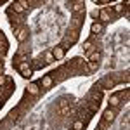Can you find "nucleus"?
<instances>
[{
    "instance_id": "1",
    "label": "nucleus",
    "mask_w": 130,
    "mask_h": 130,
    "mask_svg": "<svg viewBox=\"0 0 130 130\" xmlns=\"http://www.w3.org/2000/svg\"><path fill=\"white\" fill-rule=\"evenodd\" d=\"M52 56H54V59L61 61L64 57V49H62V47H54V49H52Z\"/></svg>"
},
{
    "instance_id": "2",
    "label": "nucleus",
    "mask_w": 130,
    "mask_h": 130,
    "mask_svg": "<svg viewBox=\"0 0 130 130\" xmlns=\"http://www.w3.org/2000/svg\"><path fill=\"white\" fill-rule=\"evenodd\" d=\"M115 116H116V113H115V109H111V108H108V109L104 111V121H113V120H115Z\"/></svg>"
},
{
    "instance_id": "3",
    "label": "nucleus",
    "mask_w": 130,
    "mask_h": 130,
    "mask_svg": "<svg viewBox=\"0 0 130 130\" xmlns=\"http://www.w3.org/2000/svg\"><path fill=\"white\" fill-rule=\"evenodd\" d=\"M90 31H92L94 35H99L101 31H102V24H101V23H92V26H90Z\"/></svg>"
},
{
    "instance_id": "4",
    "label": "nucleus",
    "mask_w": 130,
    "mask_h": 130,
    "mask_svg": "<svg viewBox=\"0 0 130 130\" xmlns=\"http://www.w3.org/2000/svg\"><path fill=\"white\" fill-rule=\"evenodd\" d=\"M120 106V97L118 95H111L109 97V108H116Z\"/></svg>"
},
{
    "instance_id": "5",
    "label": "nucleus",
    "mask_w": 130,
    "mask_h": 130,
    "mask_svg": "<svg viewBox=\"0 0 130 130\" xmlns=\"http://www.w3.org/2000/svg\"><path fill=\"white\" fill-rule=\"evenodd\" d=\"M38 85H37V83H30V85H28V92H30L31 95H37V94H38Z\"/></svg>"
},
{
    "instance_id": "6",
    "label": "nucleus",
    "mask_w": 130,
    "mask_h": 130,
    "mask_svg": "<svg viewBox=\"0 0 130 130\" xmlns=\"http://www.w3.org/2000/svg\"><path fill=\"white\" fill-rule=\"evenodd\" d=\"M61 115H68L70 113V106H68V102L66 101H61Z\"/></svg>"
},
{
    "instance_id": "7",
    "label": "nucleus",
    "mask_w": 130,
    "mask_h": 130,
    "mask_svg": "<svg viewBox=\"0 0 130 130\" xmlns=\"http://www.w3.org/2000/svg\"><path fill=\"white\" fill-rule=\"evenodd\" d=\"M50 85H52V78H50V76H43V78H42V87H43V89H49Z\"/></svg>"
},
{
    "instance_id": "8",
    "label": "nucleus",
    "mask_w": 130,
    "mask_h": 130,
    "mask_svg": "<svg viewBox=\"0 0 130 130\" xmlns=\"http://www.w3.org/2000/svg\"><path fill=\"white\" fill-rule=\"evenodd\" d=\"M16 37H18L19 42H24L26 40V30H18L16 31Z\"/></svg>"
},
{
    "instance_id": "9",
    "label": "nucleus",
    "mask_w": 130,
    "mask_h": 130,
    "mask_svg": "<svg viewBox=\"0 0 130 130\" xmlns=\"http://www.w3.org/2000/svg\"><path fill=\"white\" fill-rule=\"evenodd\" d=\"M99 18H101V19H102V21H104V23H106V21H109V19H111V18H109V14H108L106 10H102V12H101V14H99Z\"/></svg>"
},
{
    "instance_id": "10",
    "label": "nucleus",
    "mask_w": 130,
    "mask_h": 130,
    "mask_svg": "<svg viewBox=\"0 0 130 130\" xmlns=\"http://www.w3.org/2000/svg\"><path fill=\"white\" fill-rule=\"evenodd\" d=\"M99 59H101V54H99V52H94V54H90V61H92V62H97Z\"/></svg>"
},
{
    "instance_id": "11",
    "label": "nucleus",
    "mask_w": 130,
    "mask_h": 130,
    "mask_svg": "<svg viewBox=\"0 0 130 130\" xmlns=\"http://www.w3.org/2000/svg\"><path fill=\"white\" fill-rule=\"evenodd\" d=\"M21 76H23V78H30L31 76V70L30 68H28V70H23L21 71Z\"/></svg>"
},
{
    "instance_id": "12",
    "label": "nucleus",
    "mask_w": 130,
    "mask_h": 130,
    "mask_svg": "<svg viewBox=\"0 0 130 130\" xmlns=\"http://www.w3.org/2000/svg\"><path fill=\"white\" fill-rule=\"evenodd\" d=\"M12 7H14V10H16V12H18V14H21V12H24V9H23V7H21L19 4H18V2H14V5H12Z\"/></svg>"
},
{
    "instance_id": "13",
    "label": "nucleus",
    "mask_w": 130,
    "mask_h": 130,
    "mask_svg": "<svg viewBox=\"0 0 130 130\" xmlns=\"http://www.w3.org/2000/svg\"><path fill=\"white\" fill-rule=\"evenodd\" d=\"M83 128V123H82V121H75V123H73V130H82Z\"/></svg>"
},
{
    "instance_id": "14",
    "label": "nucleus",
    "mask_w": 130,
    "mask_h": 130,
    "mask_svg": "<svg viewBox=\"0 0 130 130\" xmlns=\"http://www.w3.org/2000/svg\"><path fill=\"white\" fill-rule=\"evenodd\" d=\"M52 61H54V56H52V52L45 54V62H52Z\"/></svg>"
},
{
    "instance_id": "15",
    "label": "nucleus",
    "mask_w": 130,
    "mask_h": 130,
    "mask_svg": "<svg viewBox=\"0 0 130 130\" xmlns=\"http://www.w3.org/2000/svg\"><path fill=\"white\" fill-rule=\"evenodd\" d=\"M73 9L76 10V12H82V10H83V7H82V4H75V5H73Z\"/></svg>"
},
{
    "instance_id": "16",
    "label": "nucleus",
    "mask_w": 130,
    "mask_h": 130,
    "mask_svg": "<svg viewBox=\"0 0 130 130\" xmlns=\"http://www.w3.org/2000/svg\"><path fill=\"white\" fill-rule=\"evenodd\" d=\"M18 4H19V5L23 7V9H28V2H26V0H19Z\"/></svg>"
},
{
    "instance_id": "17",
    "label": "nucleus",
    "mask_w": 130,
    "mask_h": 130,
    "mask_svg": "<svg viewBox=\"0 0 130 130\" xmlns=\"http://www.w3.org/2000/svg\"><path fill=\"white\" fill-rule=\"evenodd\" d=\"M83 49H85V50H90V49H92V43H90V42H85V43H83Z\"/></svg>"
},
{
    "instance_id": "18",
    "label": "nucleus",
    "mask_w": 130,
    "mask_h": 130,
    "mask_svg": "<svg viewBox=\"0 0 130 130\" xmlns=\"http://www.w3.org/2000/svg\"><path fill=\"white\" fill-rule=\"evenodd\" d=\"M115 10H116V12H121V10H123V4H118V5H115Z\"/></svg>"
},
{
    "instance_id": "19",
    "label": "nucleus",
    "mask_w": 130,
    "mask_h": 130,
    "mask_svg": "<svg viewBox=\"0 0 130 130\" xmlns=\"http://www.w3.org/2000/svg\"><path fill=\"white\" fill-rule=\"evenodd\" d=\"M19 70L21 71H23V70H28V62H23V64L19 66Z\"/></svg>"
},
{
    "instance_id": "20",
    "label": "nucleus",
    "mask_w": 130,
    "mask_h": 130,
    "mask_svg": "<svg viewBox=\"0 0 130 130\" xmlns=\"http://www.w3.org/2000/svg\"><path fill=\"white\" fill-rule=\"evenodd\" d=\"M5 80H7V78H5V76H4V75H0V87H2V85H4V83H5Z\"/></svg>"
},
{
    "instance_id": "21",
    "label": "nucleus",
    "mask_w": 130,
    "mask_h": 130,
    "mask_svg": "<svg viewBox=\"0 0 130 130\" xmlns=\"http://www.w3.org/2000/svg\"><path fill=\"white\" fill-rule=\"evenodd\" d=\"M90 70H97V62H90Z\"/></svg>"
},
{
    "instance_id": "22",
    "label": "nucleus",
    "mask_w": 130,
    "mask_h": 130,
    "mask_svg": "<svg viewBox=\"0 0 130 130\" xmlns=\"http://www.w3.org/2000/svg\"><path fill=\"white\" fill-rule=\"evenodd\" d=\"M0 108H2V102H0Z\"/></svg>"
},
{
    "instance_id": "23",
    "label": "nucleus",
    "mask_w": 130,
    "mask_h": 130,
    "mask_svg": "<svg viewBox=\"0 0 130 130\" xmlns=\"http://www.w3.org/2000/svg\"><path fill=\"white\" fill-rule=\"evenodd\" d=\"M0 5H2V2H0Z\"/></svg>"
}]
</instances>
